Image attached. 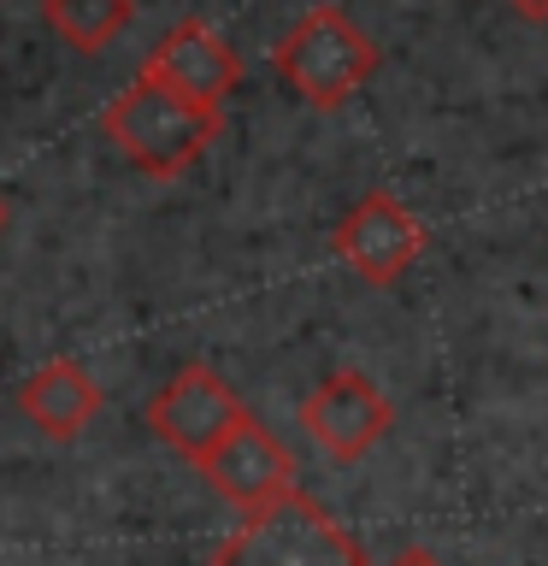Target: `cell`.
<instances>
[{
	"label": "cell",
	"mask_w": 548,
	"mask_h": 566,
	"mask_svg": "<svg viewBox=\"0 0 548 566\" xmlns=\"http://www.w3.org/2000/svg\"><path fill=\"white\" fill-rule=\"evenodd\" d=\"M48 30L77 53H106L136 24V0H42Z\"/></svg>",
	"instance_id": "30bf717a"
},
{
	"label": "cell",
	"mask_w": 548,
	"mask_h": 566,
	"mask_svg": "<svg viewBox=\"0 0 548 566\" xmlns=\"http://www.w3.org/2000/svg\"><path fill=\"white\" fill-rule=\"evenodd\" d=\"M201 472H207V484L242 513H260V507H272V502L301 490L295 484V454L283 449L260 419H242L236 431L201 460Z\"/></svg>",
	"instance_id": "ba28073f"
},
{
	"label": "cell",
	"mask_w": 548,
	"mask_h": 566,
	"mask_svg": "<svg viewBox=\"0 0 548 566\" xmlns=\"http://www.w3.org/2000/svg\"><path fill=\"white\" fill-rule=\"evenodd\" d=\"M212 566H371L360 537H348L307 490L247 513L219 543Z\"/></svg>",
	"instance_id": "3957f363"
},
{
	"label": "cell",
	"mask_w": 548,
	"mask_h": 566,
	"mask_svg": "<svg viewBox=\"0 0 548 566\" xmlns=\"http://www.w3.org/2000/svg\"><path fill=\"white\" fill-rule=\"evenodd\" d=\"M101 130L141 177H159V184H166V177H183L194 159L224 136V113H207V106L171 95L166 83L136 77L101 113Z\"/></svg>",
	"instance_id": "6da1fadb"
},
{
	"label": "cell",
	"mask_w": 548,
	"mask_h": 566,
	"mask_svg": "<svg viewBox=\"0 0 548 566\" xmlns=\"http://www.w3.org/2000/svg\"><path fill=\"white\" fill-rule=\"evenodd\" d=\"M519 18H530V24H548V0H507Z\"/></svg>",
	"instance_id": "8fae6325"
},
{
	"label": "cell",
	"mask_w": 548,
	"mask_h": 566,
	"mask_svg": "<svg viewBox=\"0 0 548 566\" xmlns=\"http://www.w3.org/2000/svg\"><path fill=\"white\" fill-rule=\"evenodd\" d=\"M336 254H342L366 283L389 290V283L424 254V224L389 189H371L348 207V219L336 224Z\"/></svg>",
	"instance_id": "52a82bcc"
},
{
	"label": "cell",
	"mask_w": 548,
	"mask_h": 566,
	"mask_svg": "<svg viewBox=\"0 0 548 566\" xmlns=\"http://www.w3.org/2000/svg\"><path fill=\"white\" fill-rule=\"evenodd\" d=\"M141 77L166 83L171 95L207 106V113H224V101L236 95V83H242V60L207 18H177V24L159 35V48L141 60Z\"/></svg>",
	"instance_id": "8992f818"
},
{
	"label": "cell",
	"mask_w": 548,
	"mask_h": 566,
	"mask_svg": "<svg viewBox=\"0 0 548 566\" xmlns=\"http://www.w3.org/2000/svg\"><path fill=\"white\" fill-rule=\"evenodd\" d=\"M242 419H254V413H247V401L212 366H183L148 401V431L166 442L171 454H183L189 467H201V460L219 449Z\"/></svg>",
	"instance_id": "277c9868"
},
{
	"label": "cell",
	"mask_w": 548,
	"mask_h": 566,
	"mask_svg": "<svg viewBox=\"0 0 548 566\" xmlns=\"http://www.w3.org/2000/svg\"><path fill=\"white\" fill-rule=\"evenodd\" d=\"M18 407L42 437L53 442H77L101 413V384L88 378L83 360H42L18 384Z\"/></svg>",
	"instance_id": "9c48e42d"
},
{
	"label": "cell",
	"mask_w": 548,
	"mask_h": 566,
	"mask_svg": "<svg viewBox=\"0 0 548 566\" xmlns=\"http://www.w3.org/2000/svg\"><path fill=\"white\" fill-rule=\"evenodd\" d=\"M272 65L307 106L330 113V106H342L348 95H360L378 77V42L342 7H313L272 48Z\"/></svg>",
	"instance_id": "7a4b0ae2"
},
{
	"label": "cell",
	"mask_w": 548,
	"mask_h": 566,
	"mask_svg": "<svg viewBox=\"0 0 548 566\" xmlns=\"http://www.w3.org/2000/svg\"><path fill=\"white\" fill-rule=\"evenodd\" d=\"M0 230H7V201H0Z\"/></svg>",
	"instance_id": "4fadbf2b"
},
{
	"label": "cell",
	"mask_w": 548,
	"mask_h": 566,
	"mask_svg": "<svg viewBox=\"0 0 548 566\" xmlns=\"http://www.w3.org/2000/svg\"><path fill=\"white\" fill-rule=\"evenodd\" d=\"M301 424H307V437L325 449L330 460H366L378 442L389 437V424H396V407L378 384L366 378V371H330V378L313 384V396L301 401Z\"/></svg>",
	"instance_id": "5b68a950"
},
{
	"label": "cell",
	"mask_w": 548,
	"mask_h": 566,
	"mask_svg": "<svg viewBox=\"0 0 548 566\" xmlns=\"http://www.w3.org/2000/svg\"><path fill=\"white\" fill-rule=\"evenodd\" d=\"M389 566H442V560L431 555V548H407V555H396Z\"/></svg>",
	"instance_id": "7c38bea8"
}]
</instances>
